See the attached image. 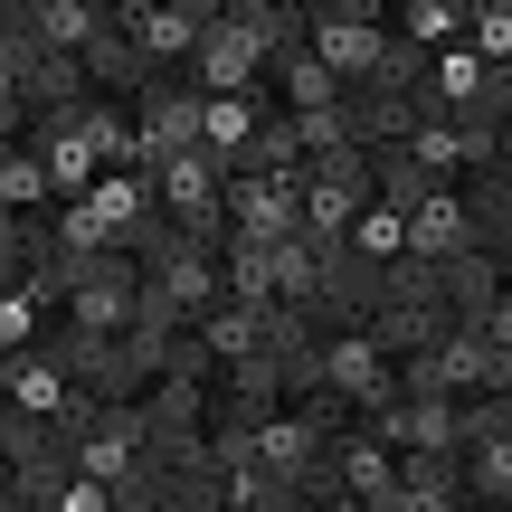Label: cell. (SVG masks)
I'll use <instances>...</instances> for the list:
<instances>
[{
	"instance_id": "obj_15",
	"label": "cell",
	"mask_w": 512,
	"mask_h": 512,
	"mask_svg": "<svg viewBox=\"0 0 512 512\" xmlns=\"http://www.w3.org/2000/svg\"><path fill=\"white\" fill-rule=\"evenodd\" d=\"M275 304H294V313H313V304H323V247H313L304 228L275 247Z\"/></svg>"
},
{
	"instance_id": "obj_12",
	"label": "cell",
	"mask_w": 512,
	"mask_h": 512,
	"mask_svg": "<svg viewBox=\"0 0 512 512\" xmlns=\"http://www.w3.org/2000/svg\"><path fill=\"white\" fill-rule=\"evenodd\" d=\"M275 114V95L256 86V95H209V152H219L228 171H238V152L256 143V124Z\"/></svg>"
},
{
	"instance_id": "obj_8",
	"label": "cell",
	"mask_w": 512,
	"mask_h": 512,
	"mask_svg": "<svg viewBox=\"0 0 512 512\" xmlns=\"http://www.w3.org/2000/svg\"><path fill=\"white\" fill-rule=\"evenodd\" d=\"M370 427H380L399 456H465V408L456 399H389Z\"/></svg>"
},
{
	"instance_id": "obj_6",
	"label": "cell",
	"mask_w": 512,
	"mask_h": 512,
	"mask_svg": "<svg viewBox=\"0 0 512 512\" xmlns=\"http://www.w3.org/2000/svg\"><path fill=\"white\" fill-rule=\"evenodd\" d=\"M29 143H38V162H48V181H57V209H67V200H95L105 162H95V143H86V105L38 114V124H29Z\"/></svg>"
},
{
	"instance_id": "obj_16",
	"label": "cell",
	"mask_w": 512,
	"mask_h": 512,
	"mask_svg": "<svg viewBox=\"0 0 512 512\" xmlns=\"http://www.w3.org/2000/svg\"><path fill=\"white\" fill-rule=\"evenodd\" d=\"M351 256H361V266H399V256H408V209L370 200L361 219H351Z\"/></svg>"
},
{
	"instance_id": "obj_19",
	"label": "cell",
	"mask_w": 512,
	"mask_h": 512,
	"mask_svg": "<svg viewBox=\"0 0 512 512\" xmlns=\"http://www.w3.org/2000/svg\"><path fill=\"white\" fill-rule=\"evenodd\" d=\"M313 512H389V503H361V494H323Z\"/></svg>"
},
{
	"instance_id": "obj_17",
	"label": "cell",
	"mask_w": 512,
	"mask_h": 512,
	"mask_svg": "<svg viewBox=\"0 0 512 512\" xmlns=\"http://www.w3.org/2000/svg\"><path fill=\"white\" fill-rule=\"evenodd\" d=\"M465 48H475L484 67H512V0H475V29H465Z\"/></svg>"
},
{
	"instance_id": "obj_1",
	"label": "cell",
	"mask_w": 512,
	"mask_h": 512,
	"mask_svg": "<svg viewBox=\"0 0 512 512\" xmlns=\"http://www.w3.org/2000/svg\"><path fill=\"white\" fill-rule=\"evenodd\" d=\"M304 38H313V57L342 76V95H380V67H389V48H399L389 10H370V0H332V10H304Z\"/></svg>"
},
{
	"instance_id": "obj_21",
	"label": "cell",
	"mask_w": 512,
	"mask_h": 512,
	"mask_svg": "<svg viewBox=\"0 0 512 512\" xmlns=\"http://www.w3.org/2000/svg\"><path fill=\"white\" fill-rule=\"evenodd\" d=\"M0 512H38V503H19V494H10V503H0Z\"/></svg>"
},
{
	"instance_id": "obj_14",
	"label": "cell",
	"mask_w": 512,
	"mask_h": 512,
	"mask_svg": "<svg viewBox=\"0 0 512 512\" xmlns=\"http://www.w3.org/2000/svg\"><path fill=\"white\" fill-rule=\"evenodd\" d=\"M465 503L475 512H512V427L484 446H465Z\"/></svg>"
},
{
	"instance_id": "obj_3",
	"label": "cell",
	"mask_w": 512,
	"mask_h": 512,
	"mask_svg": "<svg viewBox=\"0 0 512 512\" xmlns=\"http://www.w3.org/2000/svg\"><path fill=\"white\" fill-rule=\"evenodd\" d=\"M114 29L152 57L162 76H190V57L219 29V0H114Z\"/></svg>"
},
{
	"instance_id": "obj_11",
	"label": "cell",
	"mask_w": 512,
	"mask_h": 512,
	"mask_svg": "<svg viewBox=\"0 0 512 512\" xmlns=\"http://www.w3.org/2000/svg\"><path fill=\"white\" fill-rule=\"evenodd\" d=\"M0 200H10V219H48V209H57V181H48V162H38L29 133L0 143Z\"/></svg>"
},
{
	"instance_id": "obj_10",
	"label": "cell",
	"mask_w": 512,
	"mask_h": 512,
	"mask_svg": "<svg viewBox=\"0 0 512 512\" xmlns=\"http://www.w3.org/2000/svg\"><path fill=\"white\" fill-rule=\"evenodd\" d=\"M266 332H275V313H256V304H219L200 323V342H209V361H219V380L228 370H247L256 351H266Z\"/></svg>"
},
{
	"instance_id": "obj_5",
	"label": "cell",
	"mask_w": 512,
	"mask_h": 512,
	"mask_svg": "<svg viewBox=\"0 0 512 512\" xmlns=\"http://www.w3.org/2000/svg\"><path fill=\"white\" fill-rule=\"evenodd\" d=\"M228 228L256 247H285L304 228V181H275V171H228Z\"/></svg>"
},
{
	"instance_id": "obj_13",
	"label": "cell",
	"mask_w": 512,
	"mask_h": 512,
	"mask_svg": "<svg viewBox=\"0 0 512 512\" xmlns=\"http://www.w3.org/2000/svg\"><path fill=\"white\" fill-rule=\"evenodd\" d=\"M219 275H228V304H256V313H275V247H256V238H228V247H219Z\"/></svg>"
},
{
	"instance_id": "obj_20",
	"label": "cell",
	"mask_w": 512,
	"mask_h": 512,
	"mask_svg": "<svg viewBox=\"0 0 512 512\" xmlns=\"http://www.w3.org/2000/svg\"><path fill=\"white\" fill-rule=\"evenodd\" d=\"M494 275H503V285H512V238H503V247H494Z\"/></svg>"
},
{
	"instance_id": "obj_4",
	"label": "cell",
	"mask_w": 512,
	"mask_h": 512,
	"mask_svg": "<svg viewBox=\"0 0 512 512\" xmlns=\"http://www.w3.org/2000/svg\"><path fill=\"white\" fill-rule=\"evenodd\" d=\"M323 399H342L351 418H380L399 399V361L370 332H323Z\"/></svg>"
},
{
	"instance_id": "obj_2",
	"label": "cell",
	"mask_w": 512,
	"mask_h": 512,
	"mask_svg": "<svg viewBox=\"0 0 512 512\" xmlns=\"http://www.w3.org/2000/svg\"><path fill=\"white\" fill-rule=\"evenodd\" d=\"M152 200H162V219L181 228V238H200V247H228V238H238V228H228V162L209 143L152 171Z\"/></svg>"
},
{
	"instance_id": "obj_18",
	"label": "cell",
	"mask_w": 512,
	"mask_h": 512,
	"mask_svg": "<svg viewBox=\"0 0 512 512\" xmlns=\"http://www.w3.org/2000/svg\"><path fill=\"white\" fill-rule=\"evenodd\" d=\"M475 332H484V342H494L503 361H512V285L494 294V304H484V323H475Z\"/></svg>"
},
{
	"instance_id": "obj_7",
	"label": "cell",
	"mask_w": 512,
	"mask_h": 512,
	"mask_svg": "<svg viewBox=\"0 0 512 512\" xmlns=\"http://www.w3.org/2000/svg\"><path fill=\"white\" fill-rule=\"evenodd\" d=\"M332 494H361V503L399 512V446H389L370 418H351L342 437H332Z\"/></svg>"
},
{
	"instance_id": "obj_9",
	"label": "cell",
	"mask_w": 512,
	"mask_h": 512,
	"mask_svg": "<svg viewBox=\"0 0 512 512\" xmlns=\"http://www.w3.org/2000/svg\"><path fill=\"white\" fill-rule=\"evenodd\" d=\"M389 29H399L418 57H446V48H465V29H475V0H408V10H389Z\"/></svg>"
}]
</instances>
